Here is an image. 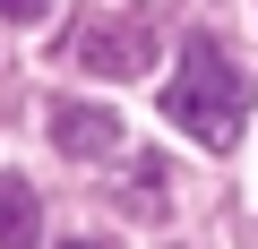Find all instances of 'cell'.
Returning a JSON list of instances; mask_svg holds the SVG:
<instances>
[{
	"mask_svg": "<svg viewBox=\"0 0 258 249\" xmlns=\"http://www.w3.org/2000/svg\"><path fill=\"white\" fill-rule=\"evenodd\" d=\"M164 120H181L198 146H232V138H241V120H249V77L232 69L224 43H207V35L181 43V69H172V86H164Z\"/></svg>",
	"mask_w": 258,
	"mask_h": 249,
	"instance_id": "1",
	"label": "cell"
},
{
	"mask_svg": "<svg viewBox=\"0 0 258 249\" xmlns=\"http://www.w3.org/2000/svg\"><path fill=\"white\" fill-rule=\"evenodd\" d=\"M69 60L95 69V77H147L155 18H86V26H69Z\"/></svg>",
	"mask_w": 258,
	"mask_h": 249,
	"instance_id": "2",
	"label": "cell"
},
{
	"mask_svg": "<svg viewBox=\"0 0 258 249\" xmlns=\"http://www.w3.org/2000/svg\"><path fill=\"white\" fill-rule=\"evenodd\" d=\"M52 146L69 155V163H95V155H120V112H103V103H52Z\"/></svg>",
	"mask_w": 258,
	"mask_h": 249,
	"instance_id": "3",
	"label": "cell"
},
{
	"mask_svg": "<svg viewBox=\"0 0 258 249\" xmlns=\"http://www.w3.org/2000/svg\"><path fill=\"white\" fill-rule=\"evenodd\" d=\"M43 240V206L18 172H0V249H35Z\"/></svg>",
	"mask_w": 258,
	"mask_h": 249,
	"instance_id": "4",
	"label": "cell"
},
{
	"mask_svg": "<svg viewBox=\"0 0 258 249\" xmlns=\"http://www.w3.org/2000/svg\"><path fill=\"white\" fill-rule=\"evenodd\" d=\"M172 198V172H164V155H138V163H129V206H138V215H155Z\"/></svg>",
	"mask_w": 258,
	"mask_h": 249,
	"instance_id": "5",
	"label": "cell"
},
{
	"mask_svg": "<svg viewBox=\"0 0 258 249\" xmlns=\"http://www.w3.org/2000/svg\"><path fill=\"white\" fill-rule=\"evenodd\" d=\"M0 18H18V26H43V18H52V0H0Z\"/></svg>",
	"mask_w": 258,
	"mask_h": 249,
	"instance_id": "6",
	"label": "cell"
},
{
	"mask_svg": "<svg viewBox=\"0 0 258 249\" xmlns=\"http://www.w3.org/2000/svg\"><path fill=\"white\" fill-rule=\"evenodd\" d=\"M60 249H103V240H60Z\"/></svg>",
	"mask_w": 258,
	"mask_h": 249,
	"instance_id": "7",
	"label": "cell"
}]
</instances>
